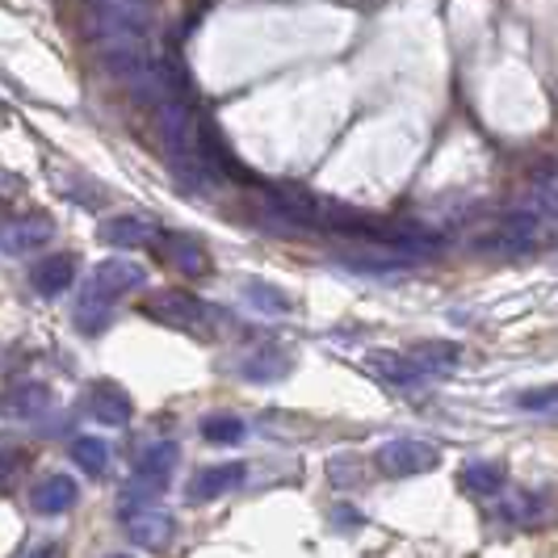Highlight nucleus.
<instances>
[{
	"label": "nucleus",
	"mask_w": 558,
	"mask_h": 558,
	"mask_svg": "<svg viewBox=\"0 0 558 558\" xmlns=\"http://www.w3.org/2000/svg\"><path fill=\"white\" fill-rule=\"evenodd\" d=\"M177 458H181V446H177V441H156V446L143 449L140 462H135V475H131V483H126L122 496H118V512L131 517V512H140V508H151L156 496L168 487L172 471H177Z\"/></svg>",
	"instance_id": "obj_1"
},
{
	"label": "nucleus",
	"mask_w": 558,
	"mask_h": 558,
	"mask_svg": "<svg viewBox=\"0 0 558 558\" xmlns=\"http://www.w3.org/2000/svg\"><path fill=\"white\" fill-rule=\"evenodd\" d=\"M550 240H555V219L530 206V210L504 219L496 235H483L478 248L483 252H533V248H546Z\"/></svg>",
	"instance_id": "obj_2"
},
{
	"label": "nucleus",
	"mask_w": 558,
	"mask_h": 558,
	"mask_svg": "<svg viewBox=\"0 0 558 558\" xmlns=\"http://www.w3.org/2000/svg\"><path fill=\"white\" fill-rule=\"evenodd\" d=\"M143 315L147 319H156V324H165V328H181V332H194V336H206V319H210V311L197 303L194 294H181V290H160V294H151L147 303H143Z\"/></svg>",
	"instance_id": "obj_3"
},
{
	"label": "nucleus",
	"mask_w": 558,
	"mask_h": 558,
	"mask_svg": "<svg viewBox=\"0 0 558 558\" xmlns=\"http://www.w3.org/2000/svg\"><path fill=\"white\" fill-rule=\"evenodd\" d=\"M374 462H378L383 475L412 478L433 471L441 462V453H437V446H428V441H387V446L374 453Z\"/></svg>",
	"instance_id": "obj_4"
},
{
	"label": "nucleus",
	"mask_w": 558,
	"mask_h": 558,
	"mask_svg": "<svg viewBox=\"0 0 558 558\" xmlns=\"http://www.w3.org/2000/svg\"><path fill=\"white\" fill-rule=\"evenodd\" d=\"M156 248H160V260L172 265L177 274H185V278H206L215 269L210 248L197 235H190V231H168V235L156 240Z\"/></svg>",
	"instance_id": "obj_5"
},
{
	"label": "nucleus",
	"mask_w": 558,
	"mask_h": 558,
	"mask_svg": "<svg viewBox=\"0 0 558 558\" xmlns=\"http://www.w3.org/2000/svg\"><path fill=\"white\" fill-rule=\"evenodd\" d=\"M126 521V537L143 546V550H168L172 542H177V517L165 512V508H140V512H131V517H122Z\"/></svg>",
	"instance_id": "obj_6"
},
{
	"label": "nucleus",
	"mask_w": 558,
	"mask_h": 558,
	"mask_svg": "<svg viewBox=\"0 0 558 558\" xmlns=\"http://www.w3.org/2000/svg\"><path fill=\"white\" fill-rule=\"evenodd\" d=\"M97 240L110 248H147L160 240V227L151 215H113L97 227Z\"/></svg>",
	"instance_id": "obj_7"
},
{
	"label": "nucleus",
	"mask_w": 558,
	"mask_h": 558,
	"mask_svg": "<svg viewBox=\"0 0 558 558\" xmlns=\"http://www.w3.org/2000/svg\"><path fill=\"white\" fill-rule=\"evenodd\" d=\"M88 281H93L97 290H106L113 303H118V299H126L131 290H143V286H147V269H143L140 260H131V256H110L106 265H97V274Z\"/></svg>",
	"instance_id": "obj_8"
},
{
	"label": "nucleus",
	"mask_w": 558,
	"mask_h": 558,
	"mask_svg": "<svg viewBox=\"0 0 558 558\" xmlns=\"http://www.w3.org/2000/svg\"><path fill=\"white\" fill-rule=\"evenodd\" d=\"M51 235H56V223L47 215H29V219H13L4 227L0 248H4V256H29L34 248L51 244Z\"/></svg>",
	"instance_id": "obj_9"
},
{
	"label": "nucleus",
	"mask_w": 558,
	"mask_h": 558,
	"mask_svg": "<svg viewBox=\"0 0 558 558\" xmlns=\"http://www.w3.org/2000/svg\"><path fill=\"white\" fill-rule=\"evenodd\" d=\"M72 281H76V256H72V252L43 256V260L34 265V274H29V286H34L43 299H59V294H68V290H72Z\"/></svg>",
	"instance_id": "obj_10"
},
{
	"label": "nucleus",
	"mask_w": 558,
	"mask_h": 558,
	"mask_svg": "<svg viewBox=\"0 0 558 558\" xmlns=\"http://www.w3.org/2000/svg\"><path fill=\"white\" fill-rule=\"evenodd\" d=\"M244 462H219V466H202L194 478H190V500L202 504V500H219L227 492H235L240 483H244Z\"/></svg>",
	"instance_id": "obj_11"
},
{
	"label": "nucleus",
	"mask_w": 558,
	"mask_h": 558,
	"mask_svg": "<svg viewBox=\"0 0 558 558\" xmlns=\"http://www.w3.org/2000/svg\"><path fill=\"white\" fill-rule=\"evenodd\" d=\"M76 500H81V487H76V478L68 475H47L29 492V504H34L38 517H63Z\"/></svg>",
	"instance_id": "obj_12"
},
{
	"label": "nucleus",
	"mask_w": 558,
	"mask_h": 558,
	"mask_svg": "<svg viewBox=\"0 0 558 558\" xmlns=\"http://www.w3.org/2000/svg\"><path fill=\"white\" fill-rule=\"evenodd\" d=\"M369 369L383 378V383H391V387H403V391H412V387H420L428 374H424V365L412 357V353H369Z\"/></svg>",
	"instance_id": "obj_13"
},
{
	"label": "nucleus",
	"mask_w": 558,
	"mask_h": 558,
	"mask_svg": "<svg viewBox=\"0 0 558 558\" xmlns=\"http://www.w3.org/2000/svg\"><path fill=\"white\" fill-rule=\"evenodd\" d=\"M72 315H76V328H81L84 336L106 332V328H110V315H113V299L88 281L81 294H76V303H72Z\"/></svg>",
	"instance_id": "obj_14"
},
{
	"label": "nucleus",
	"mask_w": 558,
	"mask_h": 558,
	"mask_svg": "<svg viewBox=\"0 0 558 558\" xmlns=\"http://www.w3.org/2000/svg\"><path fill=\"white\" fill-rule=\"evenodd\" d=\"M88 412L101 420V424H110V428H126L131 424V399L122 387H113V383H97L93 395H88Z\"/></svg>",
	"instance_id": "obj_15"
},
{
	"label": "nucleus",
	"mask_w": 558,
	"mask_h": 558,
	"mask_svg": "<svg viewBox=\"0 0 558 558\" xmlns=\"http://www.w3.org/2000/svg\"><path fill=\"white\" fill-rule=\"evenodd\" d=\"M504 483H508V475H504V466H496V462H471L466 471H462V487L471 492V496H500Z\"/></svg>",
	"instance_id": "obj_16"
},
{
	"label": "nucleus",
	"mask_w": 558,
	"mask_h": 558,
	"mask_svg": "<svg viewBox=\"0 0 558 558\" xmlns=\"http://www.w3.org/2000/svg\"><path fill=\"white\" fill-rule=\"evenodd\" d=\"M248 437V424L240 416H206L202 420V441L210 446H240Z\"/></svg>",
	"instance_id": "obj_17"
},
{
	"label": "nucleus",
	"mask_w": 558,
	"mask_h": 558,
	"mask_svg": "<svg viewBox=\"0 0 558 558\" xmlns=\"http://www.w3.org/2000/svg\"><path fill=\"white\" fill-rule=\"evenodd\" d=\"M72 462L81 466L84 475H106L110 449H106L101 437H76V441H72Z\"/></svg>",
	"instance_id": "obj_18"
},
{
	"label": "nucleus",
	"mask_w": 558,
	"mask_h": 558,
	"mask_svg": "<svg viewBox=\"0 0 558 558\" xmlns=\"http://www.w3.org/2000/svg\"><path fill=\"white\" fill-rule=\"evenodd\" d=\"M412 357H416V362L424 365V374L433 378V374L453 369L458 357H462V349H458V344H449V340H437V344H416V349H412Z\"/></svg>",
	"instance_id": "obj_19"
},
{
	"label": "nucleus",
	"mask_w": 558,
	"mask_h": 558,
	"mask_svg": "<svg viewBox=\"0 0 558 558\" xmlns=\"http://www.w3.org/2000/svg\"><path fill=\"white\" fill-rule=\"evenodd\" d=\"M290 374V357H281V353H256L244 362V378L252 383H278Z\"/></svg>",
	"instance_id": "obj_20"
},
{
	"label": "nucleus",
	"mask_w": 558,
	"mask_h": 558,
	"mask_svg": "<svg viewBox=\"0 0 558 558\" xmlns=\"http://www.w3.org/2000/svg\"><path fill=\"white\" fill-rule=\"evenodd\" d=\"M521 412H537V416H558V387H537V391L517 395Z\"/></svg>",
	"instance_id": "obj_21"
},
{
	"label": "nucleus",
	"mask_w": 558,
	"mask_h": 558,
	"mask_svg": "<svg viewBox=\"0 0 558 558\" xmlns=\"http://www.w3.org/2000/svg\"><path fill=\"white\" fill-rule=\"evenodd\" d=\"M248 299L256 303L260 311H274V315H286V311L294 307L286 294H278V286H252L248 290Z\"/></svg>",
	"instance_id": "obj_22"
},
{
	"label": "nucleus",
	"mask_w": 558,
	"mask_h": 558,
	"mask_svg": "<svg viewBox=\"0 0 558 558\" xmlns=\"http://www.w3.org/2000/svg\"><path fill=\"white\" fill-rule=\"evenodd\" d=\"M13 408L26 412V416H38V412L51 408V395H47V387H22V391L13 395Z\"/></svg>",
	"instance_id": "obj_23"
},
{
	"label": "nucleus",
	"mask_w": 558,
	"mask_h": 558,
	"mask_svg": "<svg viewBox=\"0 0 558 558\" xmlns=\"http://www.w3.org/2000/svg\"><path fill=\"white\" fill-rule=\"evenodd\" d=\"M533 210H542V215H550V219H558V172L555 177H546L542 185H533Z\"/></svg>",
	"instance_id": "obj_24"
},
{
	"label": "nucleus",
	"mask_w": 558,
	"mask_h": 558,
	"mask_svg": "<svg viewBox=\"0 0 558 558\" xmlns=\"http://www.w3.org/2000/svg\"><path fill=\"white\" fill-rule=\"evenodd\" d=\"M97 9H151V0H93Z\"/></svg>",
	"instance_id": "obj_25"
},
{
	"label": "nucleus",
	"mask_w": 558,
	"mask_h": 558,
	"mask_svg": "<svg viewBox=\"0 0 558 558\" xmlns=\"http://www.w3.org/2000/svg\"><path fill=\"white\" fill-rule=\"evenodd\" d=\"M56 555H59L56 542H43V546H34V550H29L26 558H56Z\"/></svg>",
	"instance_id": "obj_26"
},
{
	"label": "nucleus",
	"mask_w": 558,
	"mask_h": 558,
	"mask_svg": "<svg viewBox=\"0 0 558 558\" xmlns=\"http://www.w3.org/2000/svg\"><path fill=\"white\" fill-rule=\"evenodd\" d=\"M110 558H126V555H110Z\"/></svg>",
	"instance_id": "obj_27"
}]
</instances>
